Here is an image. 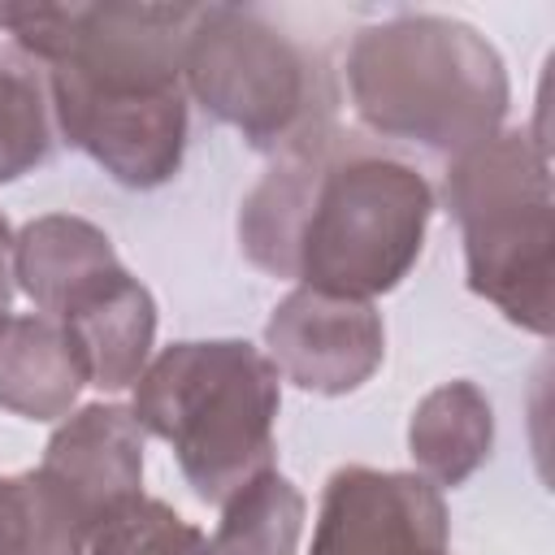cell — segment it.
Masks as SVG:
<instances>
[{
  "instance_id": "cell-1",
  "label": "cell",
  "mask_w": 555,
  "mask_h": 555,
  "mask_svg": "<svg viewBox=\"0 0 555 555\" xmlns=\"http://www.w3.org/2000/svg\"><path fill=\"white\" fill-rule=\"evenodd\" d=\"M199 4H0V30L43 61L56 134L130 191L186 152L182 52Z\"/></svg>"
},
{
  "instance_id": "cell-2",
  "label": "cell",
  "mask_w": 555,
  "mask_h": 555,
  "mask_svg": "<svg viewBox=\"0 0 555 555\" xmlns=\"http://www.w3.org/2000/svg\"><path fill=\"white\" fill-rule=\"evenodd\" d=\"M429 217L434 191L421 169L330 126L282 152L247 191L238 247L273 278L373 304L416 264Z\"/></svg>"
},
{
  "instance_id": "cell-3",
  "label": "cell",
  "mask_w": 555,
  "mask_h": 555,
  "mask_svg": "<svg viewBox=\"0 0 555 555\" xmlns=\"http://www.w3.org/2000/svg\"><path fill=\"white\" fill-rule=\"evenodd\" d=\"M356 117L386 139L464 156L503 130L512 87L494 43L460 17L395 13L347 48Z\"/></svg>"
},
{
  "instance_id": "cell-4",
  "label": "cell",
  "mask_w": 555,
  "mask_h": 555,
  "mask_svg": "<svg viewBox=\"0 0 555 555\" xmlns=\"http://www.w3.org/2000/svg\"><path fill=\"white\" fill-rule=\"evenodd\" d=\"M282 382L273 360L243 338L169 343L134 382V421L173 447L195 499L225 503L273 468Z\"/></svg>"
},
{
  "instance_id": "cell-5",
  "label": "cell",
  "mask_w": 555,
  "mask_h": 555,
  "mask_svg": "<svg viewBox=\"0 0 555 555\" xmlns=\"http://www.w3.org/2000/svg\"><path fill=\"white\" fill-rule=\"evenodd\" d=\"M447 208L464 234L468 291L512 325L551 334L555 195L546 143L529 130H499L447 169Z\"/></svg>"
},
{
  "instance_id": "cell-6",
  "label": "cell",
  "mask_w": 555,
  "mask_h": 555,
  "mask_svg": "<svg viewBox=\"0 0 555 555\" xmlns=\"http://www.w3.org/2000/svg\"><path fill=\"white\" fill-rule=\"evenodd\" d=\"M182 82L221 126L278 156L330 130L321 61L260 9L199 4L182 52Z\"/></svg>"
},
{
  "instance_id": "cell-7",
  "label": "cell",
  "mask_w": 555,
  "mask_h": 555,
  "mask_svg": "<svg viewBox=\"0 0 555 555\" xmlns=\"http://www.w3.org/2000/svg\"><path fill=\"white\" fill-rule=\"evenodd\" d=\"M308 555H447V503L421 473H330Z\"/></svg>"
},
{
  "instance_id": "cell-8",
  "label": "cell",
  "mask_w": 555,
  "mask_h": 555,
  "mask_svg": "<svg viewBox=\"0 0 555 555\" xmlns=\"http://www.w3.org/2000/svg\"><path fill=\"white\" fill-rule=\"evenodd\" d=\"M264 356L278 377L312 395H347L364 386L386 356V325L369 299L321 295L295 286L264 325Z\"/></svg>"
},
{
  "instance_id": "cell-9",
  "label": "cell",
  "mask_w": 555,
  "mask_h": 555,
  "mask_svg": "<svg viewBox=\"0 0 555 555\" xmlns=\"http://www.w3.org/2000/svg\"><path fill=\"white\" fill-rule=\"evenodd\" d=\"M126 273L108 234L87 217L48 212L13 234V282L43 317H74Z\"/></svg>"
},
{
  "instance_id": "cell-10",
  "label": "cell",
  "mask_w": 555,
  "mask_h": 555,
  "mask_svg": "<svg viewBox=\"0 0 555 555\" xmlns=\"http://www.w3.org/2000/svg\"><path fill=\"white\" fill-rule=\"evenodd\" d=\"M39 468L100 525L113 507L143 494V425L121 403H87L52 429Z\"/></svg>"
},
{
  "instance_id": "cell-11",
  "label": "cell",
  "mask_w": 555,
  "mask_h": 555,
  "mask_svg": "<svg viewBox=\"0 0 555 555\" xmlns=\"http://www.w3.org/2000/svg\"><path fill=\"white\" fill-rule=\"evenodd\" d=\"M87 386V369L56 317H0V408L26 421H56Z\"/></svg>"
},
{
  "instance_id": "cell-12",
  "label": "cell",
  "mask_w": 555,
  "mask_h": 555,
  "mask_svg": "<svg viewBox=\"0 0 555 555\" xmlns=\"http://www.w3.org/2000/svg\"><path fill=\"white\" fill-rule=\"evenodd\" d=\"M61 325L78 347L87 386L126 390L147 369L152 338H156V304H152V291L126 273Z\"/></svg>"
},
{
  "instance_id": "cell-13",
  "label": "cell",
  "mask_w": 555,
  "mask_h": 555,
  "mask_svg": "<svg viewBox=\"0 0 555 555\" xmlns=\"http://www.w3.org/2000/svg\"><path fill=\"white\" fill-rule=\"evenodd\" d=\"M494 442V412L481 386L473 382H442L434 386L412 421H408V451L416 460V473L429 486H464L490 455Z\"/></svg>"
},
{
  "instance_id": "cell-14",
  "label": "cell",
  "mask_w": 555,
  "mask_h": 555,
  "mask_svg": "<svg viewBox=\"0 0 555 555\" xmlns=\"http://www.w3.org/2000/svg\"><path fill=\"white\" fill-rule=\"evenodd\" d=\"M95 520L48 473L0 477V555H87Z\"/></svg>"
},
{
  "instance_id": "cell-15",
  "label": "cell",
  "mask_w": 555,
  "mask_h": 555,
  "mask_svg": "<svg viewBox=\"0 0 555 555\" xmlns=\"http://www.w3.org/2000/svg\"><path fill=\"white\" fill-rule=\"evenodd\" d=\"M304 512V494L278 468H269L221 503L208 555H299Z\"/></svg>"
},
{
  "instance_id": "cell-16",
  "label": "cell",
  "mask_w": 555,
  "mask_h": 555,
  "mask_svg": "<svg viewBox=\"0 0 555 555\" xmlns=\"http://www.w3.org/2000/svg\"><path fill=\"white\" fill-rule=\"evenodd\" d=\"M56 147V117L43 61L17 43L0 48V182L39 169Z\"/></svg>"
},
{
  "instance_id": "cell-17",
  "label": "cell",
  "mask_w": 555,
  "mask_h": 555,
  "mask_svg": "<svg viewBox=\"0 0 555 555\" xmlns=\"http://www.w3.org/2000/svg\"><path fill=\"white\" fill-rule=\"evenodd\" d=\"M87 555H208V538L169 503L134 494L91 529Z\"/></svg>"
},
{
  "instance_id": "cell-18",
  "label": "cell",
  "mask_w": 555,
  "mask_h": 555,
  "mask_svg": "<svg viewBox=\"0 0 555 555\" xmlns=\"http://www.w3.org/2000/svg\"><path fill=\"white\" fill-rule=\"evenodd\" d=\"M9 299H13V230L0 212V317H9Z\"/></svg>"
}]
</instances>
